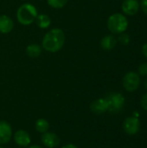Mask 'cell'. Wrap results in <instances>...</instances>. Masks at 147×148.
<instances>
[{"label":"cell","instance_id":"9","mask_svg":"<svg viewBox=\"0 0 147 148\" xmlns=\"http://www.w3.org/2000/svg\"><path fill=\"white\" fill-rule=\"evenodd\" d=\"M42 141L43 145L48 148H55L60 144L59 137L55 133L51 132L44 133L42 135Z\"/></svg>","mask_w":147,"mask_h":148},{"label":"cell","instance_id":"20","mask_svg":"<svg viewBox=\"0 0 147 148\" xmlns=\"http://www.w3.org/2000/svg\"><path fill=\"white\" fill-rule=\"evenodd\" d=\"M140 104H141V107L147 111V93L142 96L141 101H140Z\"/></svg>","mask_w":147,"mask_h":148},{"label":"cell","instance_id":"19","mask_svg":"<svg viewBox=\"0 0 147 148\" xmlns=\"http://www.w3.org/2000/svg\"><path fill=\"white\" fill-rule=\"evenodd\" d=\"M139 74L142 76H147V63H142L139 67Z\"/></svg>","mask_w":147,"mask_h":148},{"label":"cell","instance_id":"18","mask_svg":"<svg viewBox=\"0 0 147 148\" xmlns=\"http://www.w3.org/2000/svg\"><path fill=\"white\" fill-rule=\"evenodd\" d=\"M119 37H118V42L121 44V45H128L129 42H130V36L128 34L126 33H121V34H119Z\"/></svg>","mask_w":147,"mask_h":148},{"label":"cell","instance_id":"7","mask_svg":"<svg viewBox=\"0 0 147 148\" xmlns=\"http://www.w3.org/2000/svg\"><path fill=\"white\" fill-rule=\"evenodd\" d=\"M11 135L12 129L10 125L4 121H0V145L7 144L10 140Z\"/></svg>","mask_w":147,"mask_h":148},{"label":"cell","instance_id":"26","mask_svg":"<svg viewBox=\"0 0 147 148\" xmlns=\"http://www.w3.org/2000/svg\"><path fill=\"white\" fill-rule=\"evenodd\" d=\"M0 148H3V147H0Z\"/></svg>","mask_w":147,"mask_h":148},{"label":"cell","instance_id":"25","mask_svg":"<svg viewBox=\"0 0 147 148\" xmlns=\"http://www.w3.org/2000/svg\"><path fill=\"white\" fill-rule=\"evenodd\" d=\"M145 88H146V89L147 90V79L145 81Z\"/></svg>","mask_w":147,"mask_h":148},{"label":"cell","instance_id":"1","mask_svg":"<svg viewBox=\"0 0 147 148\" xmlns=\"http://www.w3.org/2000/svg\"><path fill=\"white\" fill-rule=\"evenodd\" d=\"M65 42V34L62 29L55 28L48 31L42 38V46L46 51L55 53L62 49Z\"/></svg>","mask_w":147,"mask_h":148},{"label":"cell","instance_id":"21","mask_svg":"<svg viewBox=\"0 0 147 148\" xmlns=\"http://www.w3.org/2000/svg\"><path fill=\"white\" fill-rule=\"evenodd\" d=\"M139 8H141L142 11L147 16V0H141Z\"/></svg>","mask_w":147,"mask_h":148},{"label":"cell","instance_id":"3","mask_svg":"<svg viewBox=\"0 0 147 148\" xmlns=\"http://www.w3.org/2000/svg\"><path fill=\"white\" fill-rule=\"evenodd\" d=\"M107 25L113 34H121L126 30L128 21L123 14L114 13L108 17Z\"/></svg>","mask_w":147,"mask_h":148},{"label":"cell","instance_id":"23","mask_svg":"<svg viewBox=\"0 0 147 148\" xmlns=\"http://www.w3.org/2000/svg\"><path fill=\"white\" fill-rule=\"evenodd\" d=\"M62 148H78L77 147H75V145H72V144H68V145H66L64 146Z\"/></svg>","mask_w":147,"mask_h":148},{"label":"cell","instance_id":"5","mask_svg":"<svg viewBox=\"0 0 147 148\" xmlns=\"http://www.w3.org/2000/svg\"><path fill=\"white\" fill-rule=\"evenodd\" d=\"M122 84L124 88L128 92H133L137 90L140 84L139 75L135 72L126 73L122 80Z\"/></svg>","mask_w":147,"mask_h":148},{"label":"cell","instance_id":"16","mask_svg":"<svg viewBox=\"0 0 147 148\" xmlns=\"http://www.w3.org/2000/svg\"><path fill=\"white\" fill-rule=\"evenodd\" d=\"M49 128V123L45 119H39L36 122V129L42 134L46 133Z\"/></svg>","mask_w":147,"mask_h":148},{"label":"cell","instance_id":"2","mask_svg":"<svg viewBox=\"0 0 147 148\" xmlns=\"http://www.w3.org/2000/svg\"><path fill=\"white\" fill-rule=\"evenodd\" d=\"M37 10L31 3L22 4L16 11V18L19 23L23 25H29L35 22L37 16Z\"/></svg>","mask_w":147,"mask_h":148},{"label":"cell","instance_id":"10","mask_svg":"<svg viewBox=\"0 0 147 148\" xmlns=\"http://www.w3.org/2000/svg\"><path fill=\"white\" fill-rule=\"evenodd\" d=\"M90 109L95 114H101L108 110V104L106 99H97L90 105Z\"/></svg>","mask_w":147,"mask_h":148},{"label":"cell","instance_id":"15","mask_svg":"<svg viewBox=\"0 0 147 148\" xmlns=\"http://www.w3.org/2000/svg\"><path fill=\"white\" fill-rule=\"evenodd\" d=\"M36 23L40 29H47L51 23V20L49 16L45 14H39L36 18Z\"/></svg>","mask_w":147,"mask_h":148},{"label":"cell","instance_id":"14","mask_svg":"<svg viewBox=\"0 0 147 148\" xmlns=\"http://www.w3.org/2000/svg\"><path fill=\"white\" fill-rule=\"evenodd\" d=\"M42 53V47L38 44L32 43L26 47V54L28 56L31 58H36L38 57Z\"/></svg>","mask_w":147,"mask_h":148},{"label":"cell","instance_id":"17","mask_svg":"<svg viewBox=\"0 0 147 148\" xmlns=\"http://www.w3.org/2000/svg\"><path fill=\"white\" fill-rule=\"evenodd\" d=\"M47 3L51 8L62 9L67 4L68 0H47Z\"/></svg>","mask_w":147,"mask_h":148},{"label":"cell","instance_id":"11","mask_svg":"<svg viewBox=\"0 0 147 148\" xmlns=\"http://www.w3.org/2000/svg\"><path fill=\"white\" fill-rule=\"evenodd\" d=\"M14 28V23L12 19L6 15H0V33H10Z\"/></svg>","mask_w":147,"mask_h":148},{"label":"cell","instance_id":"4","mask_svg":"<svg viewBox=\"0 0 147 148\" xmlns=\"http://www.w3.org/2000/svg\"><path fill=\"white\" fill-rule=\"evenodd\" d=\"M108 104V111L111 113H117L120 111L125 104V98L120 93L109 94L106 98Z\"/></svg>","mask_w":147,"mask_h":148},{"label":"cell","instance_id":"12","mask_svg":"<svg viewBox=\"0 0 147 148\" xmlns=\"http://www.w3.org/2000/svg\"><path fill=\"white\" fill-rule=\"evenodd\" d=\"M15 142L21 147H28L30 143V136L29 134L23 130H18L16 132L14 135Z\"/></svg>","mask_w":147,"mask_h":148},{"label":"cell","instance_id":"24","mask_svg":"<svg viewBox=\"0 0 147 148\" xmlns=\"http://www.w3.org/2000/svg\"><path fill=\"white\" fill-rule=\"evenodd\" d=\"M29 148H42V147H40V146H37V145H34V146L29 147Z\"/></svg>","mask_w":147,"mask_h":148},{"label":"cell","instance_id":"22","mask_svg":"<svg viewBox=\"0 0 147 148\" xmlns=\"http://www.w3.org/2000/svg\"><path fill=\"white\" fill-rule=\"evenodd\" d=\"M142 53H143V55L147 58V42L145 43L143 45V47H142Z\"/></svg>","mask_w":147,"mask_h":148},{"label":"cell","instance_id":"13","mask_svg":"<svg viewBox=\"0 0 147 148\" xmlns=\"http://www.w3.org/2000/svg\"><path fill=\"white\" fill-rule=\"evenodd\" d=\"M117 39L113 35H107L101 40V47L104 50H112L117 45Z\"/></svg>","mask_w":147,"mask_h":148},{"label":"cell","instance_id":"8","mask_svg":"<svg viewBox=\"0 0 147 148\" xmlns=\"http://www.w3.org/2000/svg\"><path fill=\"white\" fill-rule=\"evenodd\" d=\"M124 14L128 16L135 15L139 10V3L137 0H124L121 5Z\"/></svg>","mask_w":147,"mask_h":148},{"label":"cell","instance_id":"6","mask_svg":"<svg viewBox=\"0 0 147 148\" xmlns=\"http://www.w3.org/2000/svg\"><path fill=\"white\" fill-rule=\"evenodd\" d=\"M124 131L129 135L136 134L140 128V122L136 117H128L124 121L123 123Z\"/></svg>","mask_w":147,"mask_h":148}]
</instances>
